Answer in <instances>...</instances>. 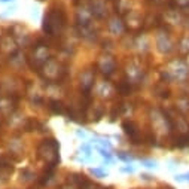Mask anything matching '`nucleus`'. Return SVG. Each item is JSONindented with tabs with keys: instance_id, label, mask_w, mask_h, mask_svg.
Returning a JSON list of instances; mask_svg holds the SVG:
<instances>
[{
	"instance_id": "5",
	"label": "nucleus",
	"mask_w": 189,
	"mask_h": 189,
	"mask_svg": "<svg viewBox=\"0 0 189 189\" xmlns=\"http://www.w3.org/2000/svg\"><path fill=\"white\" fill-rule=\"evenodd\" d=\"M0 2H11V0H0Z\"/></svg>"
},
{
	"instance_id": "1",
	"label": "nucleus",
	"mask_w": 189,
	"mask_h": 189,
	"mask_svg": "<svg viewBox=\"0 0 189 189\" xmlns=\"http://www.w3.org/2000/svg\"><path fill=\"white\" fill-rule=\"evenodd\" d=\"M99 152H100V155L107 161V162H110L112 161V155H110V152L109 150H106V149H99Z\"/></svg>"
},
{
	"instance_id": "3",
	"label": "nucleus",
	"mask_w": 189,
	"mask_h": 189,
	"mask_svg": "<svg viewBox=\"0 0 189 189\" xmlns=\"http://www.w3.org/2000/svg\"><path fill=\"white\" fill-rule=\"evenodd\" d=\"M91 171H92L94 174L100 176V177H104V176H107V173H106V171H103V170H99V168H92Z\"/></svg>"
},
{
	"instance_id": "4",
	"label": "nucleus",
	"mask_w": 189,
	"mask_h": 189,
	"mask_svg": "<svg viewBox=\"0 0 189 189\" xmlns=\"http://www.w3.org/2000/svg\"><path fill=\"white\" fill-rule=\"evenodd\" d=\"M121 170L125 171V173H133V171H134V167H122Z\"/></svg>"
},
{
	"instance_id": "2",
	"label": "nucleus",
	"mask_w": 189,
	"mask_h": 189,
	"mask_svg": "<svg viewBox=\"0 0 189 189\" xmlns=\"http://www.w3.org/2000/svg\"><path fill=\"white\" fill-rule=\"evenodd\" d=\"M176 180H177V182H189V173H185V174L176 176Z\"/></svg>"
}]
</instances>
